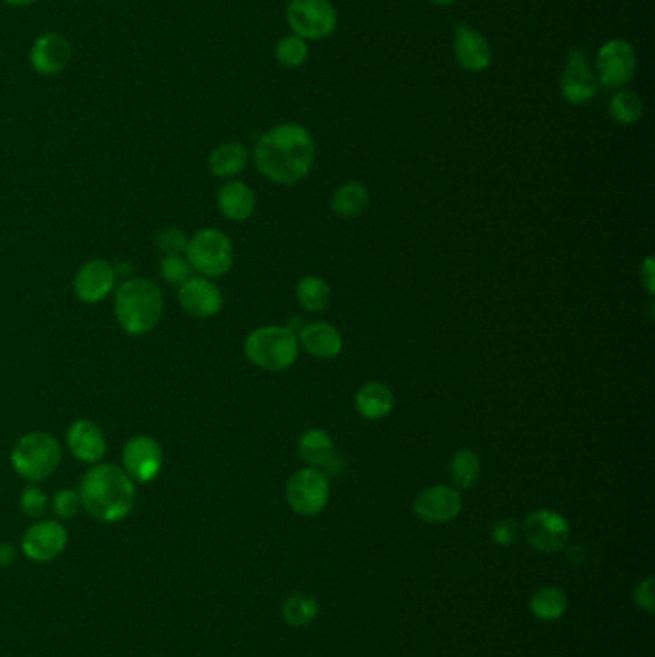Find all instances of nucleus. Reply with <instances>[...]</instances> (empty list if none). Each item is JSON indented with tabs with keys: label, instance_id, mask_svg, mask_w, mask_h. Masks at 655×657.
<instances>
[{
	"label": "nucleus",
	"instance_id": "nucleus-19",
	"mask_svg": "<svg viewBox=\"0 0 655 657\" xmlns=\"http://www.w3.org/2000/svg\"><path fill=\"white\" fill-rule=\"evenodd\" d=\"M68 448L79 462L97 463L106 454V438L93 421H75L68 431Z\"/></svg>",
	"mask_w": 655,
	"mask_h": 657
},
{
	"label": "nucleus",
	"instance_id": "nucleus-5",
	"mask_svg": "<svg viewBox=\"0 0 655 657\" xmlns=\"http://www.w3.org/2000/svg\"><path fill=\"white\" fill-rule=\"evenodd\" d=\"M12 467L25 481L49 479L62 462L60 442L49 433H27L12 450Z\"/></svg>",
	"mask_w": 655,
	"mask_h": 657
},
{
	"label": "nucleus",
	"instance_id": "nucleus-27",
	"mask_svg": "<svg viewBox=\"0 0 655 657\" xmlns=\"http://www.w3.org/2000/svg\"><path fill=\"white\" fill-rule=\"evenodd\" d=\"M296 298L306 312H323L331 302V289L321 277H304L296 287Z\"/></svg>",
	"mask_w": 655,
	"mask_h": 657
},
{
	"label": "nucleus",
	"instance_id": "nucleus-2",
	"mask_svg": "<svg viewBox=\"0 0 655 657\" xmlns=\"http://www.w3.org/2000/svg\"><path fill=\"white\" fill-rule=\"evenodd\" d=\"M79 498L89 515L104 523H116L133 510L137 488L122 467L104 463L83 475Z\"/></svg>",
	"mask_w": 655,
	"mask_h": 657
},
{
	"label": "nucleus",
	"instance_id": "nucleus-36",
	"mask_svg": "<svg viewBox=\"0 0 655 657\" xmlns=\"http://www.w3.org/2000/svg\"><path fill=\"white\" fill-rule=\"evenodd\" d=\"M517 535H519V527H517V523L513 519H510V517H504V519L496 521L494 527H492V538L500 546H511V544H515Z\"/></svg>",
	"mask_w": 655,
	"mask_h": 657
},
{
	"label": "nucleus",
	"instance_id": "nucleus-35",
	"mask_svg": "<svg viewBox=\"0 0 655 657\" xmlns=\"http://www.w3.org/2000/svg\"><path fill=\"white\" fill-rule=\"evenodd\" d=\"M81 508V498L75 490H60L52 500V511L58 519H73Z\"/></svg>",
	"mask_w": 655,
	"mask_h": 657
},
{
	"label": "nucleus",
	"instance_id": "nucleus-3",
	"mask_svg": "<svg viewBox=\"0 0 655 657\" xmlns=\"http://www.w3.org/2000/svg\"><path fill=\"white\" fill-rule=\"evenodd\" d=\"M116 317L127 335L152 331L164 314V294L148 279H129L116 292Z\"/></svg>",
	"mask_w": 655,
	"mask_h": 657
},
{
	"label": "nucleus",
	"instance_id": "nucleus-24",
	"mask_svg": "<svg viewBox=\"0 0 655 657\" xmlns=\"http://www.w3.org/2000/svg\"><path fill=\"white\" fill-rule=\"evenodd\" d=\"M248 164V150L241 143L216 146L208 158V168L216 177H235Z\"/></svg>",
	"mask_w": 655,
	"mask_h": 657
},
{
	"label": "nucleus",
	"instance_id": "nucleus-20",
	"mask_svg": "<svg viewBox=\"0 0 655 657\" xmlns=\"http://www.w3.org/2000/svg\"><path fill=\"white\" fill-rule=\"evenodd\" d=\"M219 212L231 221H246L256 210V195L243 181H229L218 193Z\"/></svg>",
	"mask_w": 655,
	"mask_h": 657
},
{
	"label": "nucleus",
	"instance_id": "nucleus-6",
	"mask_svg": "<svg viewBox=\"0 0 655 657\" xmlns=\"http://www.w3.org/2000/svg\"><path fill=\"white\" fill-rule=\"evenodd\" d=\"M187 262L204 277H221L233 268L235 250L229 237L218 229H202L189 241Z\"/></svg>",
	"mask_w": 655,
	"mask_h": 657
},
{
	"label": "nucleus",
	"instance_id": "nucleus-9",
	"mask_svg": "<svg viewBox=\"0 0 655 657\" xmlns=\"http://www.w3.org/2000/svg\"><path fill=\"white\" fill-rule=\"evenodd\" d=\"M287 502L300 515L312 517L325 510L329 502V479L316 467L300 469L287 483Z\"/></svg>",
	"mask_w": 655,
	"mask_h": 657
},
{
	"label": "nucleus",
	"instance_id": "nucleus-17",
	"mask_svg": "<svg viewBox=\"0 0 655 657\" xmlns=\"http://www.w3.org/2000/svg\"><path fill=\"white\" fill-rule=\"evenodd\" d=\"M29 60L33 70L41 75H58L72 60V45L60 33H43L31 47Z\"/></svg>",
	"mask_w": 655,
	"mask_h": 657
},
{
	"label": "nucleus",
	"instance_id": "nucleus-25",
	"mask_svg": "<svg viewBox=\"0 0 655 657\" xmlns=\"http://www.w3.org/2000/svg\"><path fill=\"white\" fill-rule=\"evenodd\" d=\"M369 206V193L362 183H346L333 196V212L344 219L362 216Z\"/></svg>",
	"mask_w": 655,
	"mask_h": 657
},
{
	"label": "nucleus",
	"instance_id": "nucleus-21",
	"mask_svg": "<svg viewBox=\"0 0 655 657\" xmlns=\"http://www.w3.org/2000/svg\"><path fill=\"white\" fill-rule=\"evenodd\" d=\"M300 344L306 352H310L312 356L321 358V360H329L339 356L342 350V337H340L337 327L325 323V321H317V323H310L302 329L300 333Z\"/></svg>",
	"mask_w": 655,
	"mask_h": 657
},
{
	"label": "nucleus",
	"instance_id": "nucleus-23",
	"mask_svg": "<svg viewBox=\"0 0 655 657\" xmlns=\"http://www.w3.org/2000/svg\"><path fill=\"white\" fill-rule=\"evenodd\" d=\"M298 456L312 467H327V463L335 458V444L329 433L310 429L298 438Z\"/></svg>",
	"mask_w": 655,
	"mask_h": 657
},
{
	"label": "nucleus",
	"instance_id": "nucleus-39",
	"mask_svg": "<svg viewBox=\"0 0 655 657\" xmlns=\"http://www.w3.org/2000/svg\"><path fill=\"white\" fill-rule=\"evenodd\" d=\"M16 560V548L12 544H0V565L8 567Z\"/></svg>",
	"mask_w": 655,
	"mask_h": 657
},
{
	"label": "nucleus",
	"instance_id": "nucleus-29",
	"mask_svg": "<svg viewBox=\"0 0 655 657\" xmlns=\"http://www.w3.org/2000/svg\"><path fill=\"white\" fill-rule=\"evenodd\" d=\"M450 477L456 487L471 488L481 477V460L471 450H460L450 463Z\"/></svg>",
	"mask_w": 655,
	"mask_h": 657
},
{
	"label": "nucleus",
	"instance_id": "nucleus-26",
	"mask_svg": "<svg viewBox=\"0 0 655 657\" xmlns=\"http://www.w3.org/2000/svg\"><path fill=\"white\" fill-rule=\"evenodd\" d=\"M644 114V102L631 89H617L609 100V116L619 125H634Z\"/></svg>",
	"mask_w": 655,
	"mask_h": 657
},
{
	"label": "nucleus",
	"instance_id": "nucleus-28",
	"mask_svg": "<svg viewBox=\"0 0 655 657\" xmlns=\"http://www.w3.org/2000/svg\"><path fill=\"white\" fill-rule=\"evenodd\" d=\"M531 609L542 621H556L567 609V596L556 586H544L534 594Z\"/></svg>",
	"mask_w": 655,
	"mask_h": 657
},
{
	"label": "nucleus",
	"instance_id": "nucleus-16",
	"mask_svg": "<svg viewBox=\"0 0 655 657\" xmlns=\"http://www.w3.org/2000/svg\"><path fill=\"white\" fill-rule=\"evenodd\" d=\"M413 511L419 519L427 523L452 521L460 515L461 494L456 488L444 487V485L427 488L415 498Z\"/></svg>",
	"mask_w": 655,
	"mask_h": 657
},
{
	"label": "nucleus",
	"instance_id": "nucleus-22",
	"mask_svg": "<svg viewBox=\"0 0 655 657\" xmlns=\"http://www.w3.org/2000/svg\"><path fill=\"white\" fill-rule=\"evenodd\" d=\"M394 408V394L385 383H367L356 394V410L365 419H383Z\"/></svg>",
	"mask_w": 655,
	"mask_h": 657
},
{
	"label": "nucleus",
	"instance_id": "nucleus-7",
	"mask_svg": "<svg viewBox=\"0 0 655 657\" xmlns=\"http://www.w3.org/2000/svg\"><path fill=\"white\" fill-rule=\"evenodd\" d=\"M287 22L292 33L304 41L329 37L339 24L337 8L331 0H291L287 6Z\"/></svg>",
	"mask_w": 655,
	"mask_h": 657
},
{
	"label": "nucleus",
	"instance_id": "nucleus-4",
	"mask_svg": "<svg viewBox=\"0 0 655 657\" xmlns=\"http://www.w3.org/2000/svg\"><path fill=\"white\" fill-rule=\"evenodd\" d=\"M300 342L291 327L267 325L252 331L244 342L246 358L267 371L289 369L298 358Z\"/></svg>",
	"mask_w": 655,
	"mask_h": 657
},
{
	"label": "nucleus",
	"instance_id": "nucleus-41",
	"mask_svg": "<svg viewBox=\"0 0 655 657\" xmlns=\"http://www.w3.org/2000/svg\"><path fill=\"white\" fill-rule=\"evenodd\" d=\"M433 4H437V6H448V4H454L456 0H431Z\"/></svg>",
	"mask_w": 655,
	"mask_h": 657
},
{
	"label": "nucleus",
	"instance_id": "nucleus-32",
	"mask_svg": "<svg viewBox=\"0 0 655 657\" xmlns=\"http://www.w3.org/2000/svg\"><path fill=\"white\" fill-rule=\"evenodd\" d=\"M156 244L166 256H183L187 252L189 239L183 231H179L175 227H168L156 235Z\"/></svg>",
	"mask_w": 655,
	"mask_h": 657
},
{
	"label": "nucleus",
	"instance_id": "nucleus-11",
	"mask_svg": "<svg viewBox=\"0 0 655 657\" xmlns=\"http://www.w3.org/2000/svg\"><path fill=\"white\" fill-rule=\"evenodd\" d=\"M523 531L538 552L556 554L569 540V523L554 510H536L525 517Z\"/></svg>",
	"mask_w": 655,
	"mask_h": 657
},
{
	"label": "nucleus",
	"instance_id": "nucleus-12",
	"mask_svg": "<svg viewBox=\"0 0 655 657\" xmlns=\"http://www.w3.org/2000/svg\"><path fill=\"white\" fill-rule=\"evenodd\" d=\"M123 471L133 479V483L154 481L164 465L162 446L152 437L137 435L129 438L123 446Z\"/></svg>",
	"mask_w": 655,
	"mask_h": 657
},
{
	"label": "nucleus",
	"instance_id": "nucleus-34",
	"mask_svg": "<svg viewBox=\"0 0 655 657\" xmlns=\"http://www.w3.org/2000/svg\"><path fill=\"white\" fill-rule=\"evenodd\" d=\"M20 506H22V511H24L27 517L31 519H39L47 513V508H49V500H47V494L37 487H27L20 498Z\"/></svg>",
	"mask_w": 655,
	"mask_h": 657
},
{
	"label": "nucleus",
	"instance_id": "nucleus-1",
	"mask_svg": "<svg viewBox=\"0 0 655 657\" xmlns=\"http://www.w3.org/2000/svg\"><path fill=\"white\" fill-rule=\"evenodd\" d=\"M316 162L312 133L298 123H283L266 131L254 146V164L273 183L296 185Z\"/></svg>",
	"mask_w": 655,
	"mask_h": 657
},
{
	"label": "nucleus",
	"instance_id": "nucleus-15",
	"mask_svg": "<svg viewBox=\"0 0 655 657\" xmlns=\"http://www.w3.org/2000/svg\"><path fill=\"white\" fill-rule=\"evenodd\" d=\"M116 285V271L106 260H91L75 273L73 291L87 304L102 302Z\"/></svg>",
	"mask_w": 655,
	"mask_h": 657
},
{
	"label": "nucleus",
	"instance_id": "nucleus-33",
	"mask_svg": "<svg viewBox=\"0 0 655 657\" xmlns=\"http://www.w3.org/2000/svg\"><path fill=\"white\" fill-rule=\"evenodd\" d=\"M160 273L170 285L181 287L191 275V266L183 256H164L160 264Z\"/></svg>",
	"mask_w": 655,
	"mask_h": 657
},
{
	"label": "nucleus",
	"instance_id": "nucleus-40",
	"mask_svg": "<svg viewBox=\"0 0 655 657\" xmlns=\"http://www.w3.org/2000/svg\"><path fill=\"white\" fill-rule=\"evenodd\" d=\"M2 2H6V4H10V6H18V8H22V6H31V4H35V2H39V0H2Z\"/></svg>",
	"mask_w": 655,
	"mask_h": 657
},
{
	"label": "nucleus",
	"instance_id": "nucleus-10",
	"mask_svg": "<svg viewBox=\"0 0 655 657\" xmlns=\"http://www.w3.org/2000/svg\"><path fill=\"white\" fill-rule=\"evenodd\" d=\"M598 79L590 58L583 49H571L565 60V70L559 79V91L573 106H584L598 93Z\"/></svg>",
	"mask_w": 655,
	"mask_h": 657
},
{
	"label": "nucleus",
	"instance_id": "nucleus-30",
	"mask_svg": "<svg viewBox=\"0 0 655 657\" xmlns=\"http://www.w3.org/2000/svg\"><path fill=\"white\" fill-rule=\"evenodd\" d=\"M319 613L314 596L310 594H292L283 606V617L292 627H304L312 623Z\"/></svg>",
	"mask_w": 655,
	"mask_h": 657
},
{
	"label": "nucleus",
	"instance_id": "nucleus-37",
	"mask_svg": "<svg viewBox=\"0 0 655 657\" xmlns=\"http://www.w3.org/2000/svg\"><path fill=\"white\" fill-rule=\"evenodd\" d=\"M636 604L642 609H646L648 613L654 611V579H646L644 583L638 584L636 586Z\"/></svg>",
	"mask_w": 655,
	"mask_h": 657
},
{
	"label": "nucleus",
	"instance_id": "nucleus-14",
	"mask_svg": "<svg viewBox=\"0 0 655 657\" xmlns=\"http://www.w3.org/2000/svg\"><path fill=\"white\" fill-rule=\"evenodd\" d=\"M454 54L465 72H485L492 64V47L488 39L469 25L454 27Z\"/></svg>",
	"mask_w": 655,
	"mask_h": 657
},
{
	"label": "nucleus",
	"instance_id": "nucleus-38",
	"mask_svg": "<svg viewBox=\"0 0 655 657\" xmlns=\"http://www.w3.org/2000/svg\"><path fill=\"white\" fill-rule=\"evenodd\" d=\"M654 258H646L642 268H640V277H642V283L646 287V291L650 294L655 292V275H654Z\"/></svg>",
	"mask_w": 655,
	"mask_h": 657
},
{
	"label": "nucleus",
	"instance_id": "nucleus-8",
	"mask_svg": "<svg viewBox=\"0 0 655 657\" xmlns=\"http://www.w3.org/2000/svg\"><path fill=\"white\" fill-rule=\"evenodd\" d=\"M596 79L607 89H625L636 73V52L625 39H609L596 54Z\"/></svg>",
	"mask_w": 655,
	"mask_h": 657
},
{
	"label": "nucleus",
	"instance_id": "nucleus-18",
	"mask_svg": "<svg viewBox=\"0 0 655 657\" xmlns=\"http://www.w3.org/2000/svg\"><path fill=\"white\" fill-rule=\"evenodd\" d=\"M179 302L183 310L193 317H214L223 308V294L206 277H189L179 287Z\"/></svg>",
	"mask_w": 655,
	"mask_h": 657
},
{
	"label": "nucleus",
	"instance_id": "nucleus-13",
	"mask_svg": "<svg viewBox=\"0 0 655 657\" xmlns=\"http://www.w3.org/2000/svg\"><path fill=\"white\" fill-rule=\"evenodd\" d=\"M68 544V531L58 521H39L25 531L22 552L29 560H56Z\"/></svg>",
	"mask_w": 655,
	"mask_h": 657
},
{
	"label": "nucleus",
	"instance_id": "nucleus-31",
	"mask_svg": "<svg viewBox=\"0 0 655 657\" xmlns=\"http://www.w3.org/2000/svg\"><path fill=\"white\" fill-rule=\"evenodd\" d=\"M310 56V49L306 45V41L298 35H287L283 37L277 47H275V58L277 62L287 68V70H294V68H300L302 64H306Z\"/></svg>",
	"mask_w": 655,
	"mask_h": 657
}]
</instances>
